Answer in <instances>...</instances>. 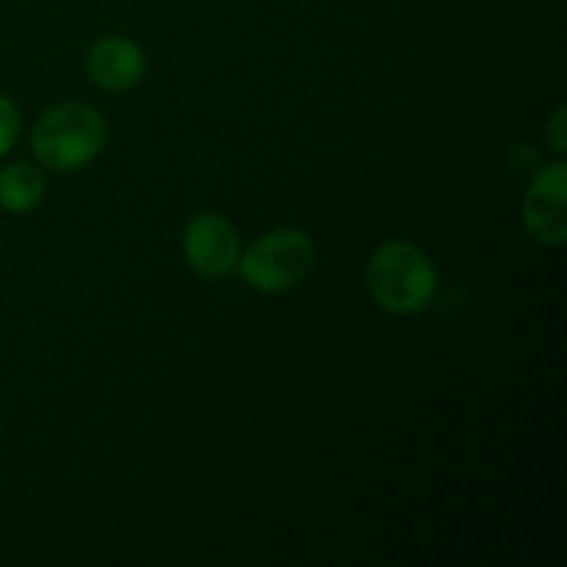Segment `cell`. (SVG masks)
I'll return each mask as SVG.
<instances>
[{"label": "cell", "instance_id": "6da1fadb", "mask_svg": "<svg viewBox=\"0 0 567 567\" xmlns=\"http://www.w3.org/2000/svg\"><path fill=\"white\" fill-rule=\"evenodd\" d=\"M369 291L385 313L413 316L430 308L437 275L424 249L410 241H385L369 260Z\"/></svg>", "mask_w": 567, "mask_h": 567}, {"label": "cell", "instance_id": "7a4b0ae2", "mask_svg": "<svg viewBox=\"0 0 567 567\" xmlns=\"http://www.w3.org/2000/svg\"><path fill=\"white\" fill-rule=\"evenodd\" d=\"M109 127L86 103H61L44 111L31 131V150L48 169L72 172L92 164L105 147Z\"/></svg>", "mask_w": 567, "mask_h": 567}, {"label": "cell", "instance_id": "3957f363", "mask_svg": "<svg viewBox=\"0 0 567 567\" xmlns=\"http://www.w3.org/2000/svg\"><path fill=\"white\" fill-rule=\"evenodd\" d=\"M316 249L308 233L293 227H277L260 236L238 258L244 282L260 293H280L299 286L313 269Z\"/></svg>", "mask_w": 567, "mask_h": 567}, {"label": "cell", "instance_id": "277c9868", "mask_svg": "<svg viewBox=\"0 0 567 567\" xmlns=\"http://www.w3.org/2000/svg\"><path fill=\"white\" fill-rule=\"evenodd\" d=\"M183 255L199 277L219 280L238 266L241 238H238L236 225L225 216L199 214L188 221L186 236H183Z\"/></svg>", "mask_w": 567, "mask_h": 567}, {"label": "cell", "instance_id": "5b68a950", "mask_svg": "<svg viewBox=\"0 0 567 567\" xmlns=\"http://www.w3.org/2000/svg\"><path fill=\"white\" fill-rule=\"evenodd\" d=\"M567 197V166L563 161L543 166L532 181L524 197V225L535 241L546 247H559L567 238L565 221Z\"/></svg>", "mask_w": 567, "mask_h": 567}, {"label": "cell", "instance_id": "8992f818", "mask_svg": "<svg viewBox=\"0 0 567 567\" xmlns=\"http://www.w3.org/2000/svg\"><path fill=\"white\" fill-rule=\"evenodd\" d=\"M89 75L105 92H127L144 78V53L125 37H105L89 50Z\"/></svg>", "mask_w": 567, "mask_h": 567}, {"label": "cell", "instance_id": "52a82bcc", "mask_svg": "<svg viewBox=\"0 0 567 567\" xmlns=\"http://www.w3.org/2000/svg\"><path fill=\"white\" fill-rule=\"evenodd\" d=\"M44 197V175L28 161L0 169V208L9 214H31Z\"/></svg>", "mask_w": 567, "mask_h": 567}, {"label": "cell", "instance_id": "ba28073f", "mask_svg": "<svg viewBox=\"0 0 567 567\" xmlns=\"http://www.w3.org/2000/svg\"><path fill=\"white\" fill-rule=\"evenodd\" d=\"M17 136H20V111L6 94H0V158L14 147Z\"/></svg>", "mask_w": 567, "mask_h": 567}, {"label": "cell", "instance_id": "9c48e42d", "mask_svg": "<svg viewBox=\"0 0 567 567\" xmlns=\"http://www.w3.org/2000/svg\"><path fill=\"white\" fill-rule=\"evenodd\" d=\"M565 120H567V111L565 105H559L557 111H554L551 122H548V142H551V147L557 150V153H565L567 150V136H565Z\"/></svg>", "mask_w": 567, "mask_h": 567}]
</instances>
